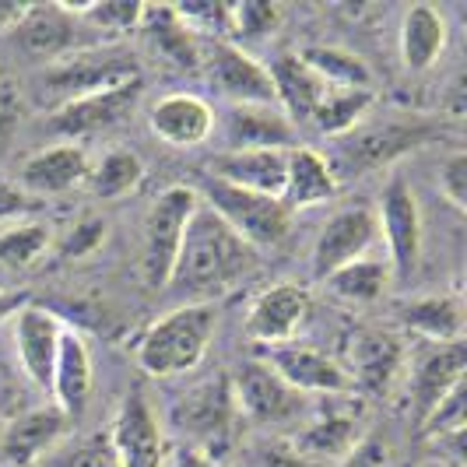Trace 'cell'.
Segmentation results:
<instances>
[{
  "mask_svg": "<svg viewBox=\"0 0 467 467\" xmlns=\"http://www.w3.org/2000/svg\"><path fill=\"white\" fill-rule=\"evenodd\" d=\"M257 250L201 201L187 222L169 285L187 299H218L257 271Z\"/></svg>",
  "mask_w": 467,
  "mask_h": 467,
  "instance_id": "cell-1",
  "label": "cell"
},
{
  "mask_svg": "<svg viewBox=\"0 0 467 467\" xmlns=\"http://www.w3.org/2000/svg\"><path fill=\"white\" fill-rule=\"evenodd\" d=\"M214 309L208 303L180 306L140 334L138 366L151 376H183L208 355Z\"/></svg>",
  "mask_w": 467,
  "mask_h": 467,
  "instance_id": "cell-2",
  "label": "cell"
},
{
  "mask_svg": "<svg viewBox=\"0 0 467 467\" xmlns=\"http://www.w3.org/2000/svg\"><path fill=\"white\" fill-rule=\"evenodd\" d=\"M130 81H140L138 60L127 49L102 43V47L78 49V53H67V57L47 64L43 78H39V92L60 109L67 102H78V99H88L99 92H113V88H123Z\"/></svg>",
  "mask_w": 467,
  "mask_h": 467,
  "instance_id": "cell-3",
  "label": "cell"
},
{
  "mask_svg": "<svg viewBox=\"0 0 467 467\" xmlns=\"http://www.w3.org/2000/svg\"><path fill=\"white\" fill-rule=\"evenodd\" d=\"M239 239H246L254 250H267L278 246L288 235L292 225V211L281 204V197H267V193H254V190L233 187L222 180L204 183V197H201Z\"/></svg>",
  "mask_w": 467,
  "mask_h": 467,
  "instance_id": "cell-4",
  "label": "cell"
},
{
  "mask_svg": "<svg viewBox=\"0 0 467 467\" xmlns=\"http://www.w3.org/2000/svg\"><path fill=\"white\" fill-rule=\"evenodd\" d=\"M201 204V193L190 187H169L159 193V201L144 214L140 233V275L151 288L169 285V275L180 257V243L187 233V222L193 208Z\"/></svg>",
  "mask_w": 467,
  "mask_h": 467,
  "instance_id": "cell-5",
  "label": "cell"
},
{
  "mask_svg": "<svg viewBox=\"0 0 467 467\" xmlns=\"http://www.w3.org/2000/svg\"><path fill=\"white\" fill-rule=\"evenodd\" d=\"M7 36L22 53L47 64L78 49L102 47V39L74 11V4H22V15L7 28Z\"/></svg>",
  "mask_w": 467,
  "mask_h": 467,
  "instance_id": "cell-6",
  "label": "cell"
},
{
  "mask_svg": "<svg viewBox=\"0 0 467 467\" xmlns=\"http://www.w3.org/2000/svg\"><path fill=\"white\" fill-rule=\"evenodd\" d=\"M239 408L233 398V383L225 376H214L197 383L183 398L172 404V421L180 432L193 440V450L214 457V450H225L235 432Z\"/></svg>",
  "mask_w": 467,
  "mask_h": 467,
  "instance_id": "cell-7",
  "label": "cell"
},
{
  "mask_svg": "<svg viewBox=\"0 0 467 467\" xmlns=\"http://www.w3.org/2000/svg\"><path fill=\"white\" fill-rule=\"evenodd\" d=\"M233 398L239 408V419H250L257 425H267V429L299 425L309 415V398L292 390L260 358H250L239 366V373L233 379Z\"/></svg>",
  "mask_w": 467,
  "mask_h": 467,
  "instance_id": "cell-8",
  "label": "cell"
},
{
  "mask_svg": "<svg viewBox=\"0 0 467 467\" xmlns=\"http://www.w3.org/2000/svg\"><path fill=\"white\" fill-rule=\"evenodd\" d=\"M260 362L271 369L275 376H281L292 390L299 394H324V398H348L355 394V383H351L348 369L320 348H309L299 341H285V345H271V348H260Z\"/></svg>",
  "mask_w": 467,
  "mask_h": 467,
  "instance_id": "cell-9",
  "label": "cell"
},
{
  "mask_svg": "<svg viewBox=\"0 0 467 467\" xmlns=\"http://www.w3.org/2000/svg\"><path fill=\"white\" fill-rule=\"evenodd\" d=\"M432 138V127L425 123H373V127H355L351 134L337 138V155H334V176L337 169L345 172H373L379 165H390L394 159L419 148L421 140Z\"/></svg>",
  "mask_w": 467,
  "mask_h": 467,
  "instance_id": "cell-10",
  "label": "cell"
},
{
  "mask_svg": "<svg viewBox=\"0 0 467 467\" xmlns=\"http://www.w3.org/2000/svg\"><path fill=\"white\" fill-rule=\"evenodd\" d=\"M376 225H383L387 235V260L394 278H411L421 260V211L415 193L404 176H390L379 193V214Z\"/></svg>",
  "mask_w": 467,
  "mask_h": 467,
  "instance_id": "cell-11",
  "label": "cell"
},
{
  "mask_svg": "<svg viewBox=\"0 0 467 467\" xmlns=\"http://www.w3.org/2000/svg\"><path fill=\"white\" fill-rule=\"evenodd\" d=\"M201 67L211 88L229 106H278L267 67L233 43H211L208 49H201Z\"/></svg>",
  "mask_w": 467,
  "mask_h": 467,
  "instance_id": "cell-12",
  "label": "cell"
},
{
  "mask_svg": "<svg viewBox=\"0 0 467 467\" xmlns=\"http://www.w3.org/2000/svg\"><path fill=\"white\" fill-rule=\"evenodd\" d=\"M362 440H366V425H362L358 408H334V411L306 419V425H299V432L288 440V446L309 464L330 467L345 464Z\"/></svg>",
  "mask_w": 467,
  "mask_h": 467,
  "instance_id": "cell-13",
  "label": "cell"
},
{
  "mask_svg": "<svg viewBox=\"0 0 467 467\" xmlns=\"http://www.w3.org/2000/svg\"><path fill=\"white\" fill-rule=\"evenodd\" d=\"M376 214L369 208H345L337 211L324 225V233L317 235L313 246V275L317 278H330L334 271L348 267L355 260L369 257V246L376 243Z\"/></svg>",
  "mask_w": 467,
  "mask_h": 467,
  "instance_id": "cell-14",
  "label": "cell"
},
{
  "mask_svg": "<svg viewBox=\"0 0 467 467\" xmlns=\"http://www.w3.org/2000/svg\"><path fill=\"white\" fill-rule=\"evenodd\" d=\"M60 334H64V324L53 313L39 309V306H22L11 317V341H15L18 366L28 376V383L39 387V390H47V394H49V379H53L57 348H60Z\"/></svg>",
  "mask_w": 467,
  "mask_h": 467,
  "instance_id": "cell-15",
  "label": "cell"
},
{
  "mask_svg": "<svg viewBox=\"0 0 467 467\" xmlns=\"http://www.w3.org/2000/svg\"><path fill=\"white\" fill-rule=\"evenodd\" d=\"M309 309H313V303H309V292L306 288H299V285H271L250 306L246 334L257 341L260 348L285 345L306 324Z\"/></svg>",
  "mask_w": 467,
  "mask_h": 467,
  "instance_id": "cell-16",
  "label": "cell"
},
{
  "mask_svg": "<svg viewBox=\"0 0 467 467\" xmlns=\"http://www.w3.org/2000/svg\"><path fill=\"white\" fill-rule=\"evenodd\" d=\"M464 366H467L464 341L429 345V348H421L415 355V369H411V408H415L419 425L429 419V411L446 394H453L464 383Z\"/></svg>",
  "mask_w": 467,
  "mask_h": 467,
  "instance_id": "cell-17",
  "label": "cell"
},
{
  "mask_svg": "<svg viewBox=\"0 0 467 467\" xmlns=\"http://www.w3.org/2000/svg\"><path fill=\"white\" fill-rule=\"evenodd\" d=\"M109 443L119 467H162V429L144 394H130L119 404Z\"/></svg>",
  "mask_w": 467,
  "mask_h": 467,
  "instance_id": "cell-18",
  "label": "cell"
},
{
  "mask_svg": "<svg viewBox=\"0 0 467 467\" xmlns=\"http://www.w3.org/2000/svg\"><path fill=\"white\" fill-rule=\"evenodd\" d=\"M88 172H92V162L85 155L81 144H53V148H43L36 155H28L22 162V172H18V183H22V193L28 197H53V193H67V190L88 183Z\"/></svg>",
  "mask_w": 467,
  "mask_h": 467,
  "instance_id": "cell-19",
  "label": "cell"
},
{
  "mask_svg": "<svg viewBox=\"0 0 467 467\" xmlns=\"http://www.w3.org/2000/svg\"><path fill=\"white\" fill-rule=\"evenodd\" d=\"M400 366H404V341L394 330H362L351 341V355L345 369H348L355 390L387 394L398 379Z\"/></svg>",
  "mask_w": 467,
  "mask_h": 467,
  "instance_id": "cell-20",
  "label": "cell"
},
{
  "mask_svg": "<svg viewBox=\"0 0 467 467\" xmlns=\"http://www.w3.org/2000/svg\"><path fill=\"white\" fill-rule=\"evenodd\" d=\"M225 151H292L296 148V123L278 106H229L225 109Z\"/></svg>",
  "mask_w": 467,
  "mask_h": 467,
  "instance_id": "cell-21",
  "label": "cell"
},
{
  "mask_svg": "<svg viewBox=\"0 0 467 467\" xmlns=\"http://www.w3.org/2000/svg\"><path fill=\"white\" fill-rule=\"evenodd\" d=\"M148 127H151L155 138L172 144V148H197L214 130V109H211L201 95L172 92V95H162L151 106Z\"/></svg>",
  "mask_w": 467,
  "mask_h": 467,
  "instance_id": "cell-22",
  "label": "cell"
},
{
  "mask_svg": "<svg viewBox=\"0 0 467 467\" xmlns=\"http://www.w3.org/2000/svg\"><path fill=\"white\" fill-rule=\"evenodd\" d=\"M70 419L53 404V408H32L18 419H11L0 432V461L15 467H28L39 461L49 446H57L67 432Z\"/></svg>",
  "mask_w": 467,
  "mask_h": 467,
  "instance_id": "cell-23",
  "label": "cell"
},
{
  "mask_svg": "<svg viewBox=\"0 0 467 467\" xmlns=\"http://www.w3.org/2000/svg\"><path fill=\"white\" fill-rule=\"evenodd\" d=\"M140 95V81H130L123 88H113V92H99L88 95V99H78V102H67L60 109H53V130L60 138H67L70 144L85 134H95V130H106L134 109Z\"/></svg>",
  "mask_w": 467,
  "mask_h": 467,
  "instance_id": "cell-24",
  "label": "cell"
},
{
  "mask_svg": "<svg viewBox=\"0 0 467 467\" xmlns=\"http://www.w3.org/2000/svg\"><path fill=\"white\" fill-rule=\"evenodd\" d=\"M271 85H275V99H278V109L285 117L292 119L296 127L299 123H309L320 99L327 92L330 85L317 74V70L306 64L299 53H281L271 60Z\"/></svg>",
  "mask_w": 467,
  "mask_h": 467,
  "instance_id": "cell-25",
  "label": "cell"
},
{
  "mask_svg": "<svg viewBox=\"0 0 467 467\" xmlns=\"http://www.w3.org/2000/svg\"><path fill=\"white\" fill-rule=\"evenodd\" d=\"M285 162H288V151L260 148V151H218L208 162V169L211 180L254 190V193H267V197H281Z\"/></svg>",
  "mask_w": 467,
  "mask_h": 467,
  "instance_id": "cell-26",
  "label": "cell"
},
{
  "mask_svg": "<svg viewBox=\"0 0 467 467\" xmlns=\"http://www.w3.org/2000/svg\"><path fill=\"white\" fill-rule=\"evenodd\" d=\"M92 379H95V366H92V351L85 345V337L78 330H67L60 334V348H57V362H53V379H49V394L57 400V408L64 415H78L85 404H88V394H92Z\"/></svg>",
  "mask_w": 467,
  "mask_h": 467,
  "instance_id": "cell-27",
  "label": "cell"
},
{
  "mask_svg": "<svg viewBox=\"0 0 467 467\" xmlns=\"http://www.w3.org/2000/svg\"><path fill=\"white\" fill-rule=\"evenodd\" d=\"M138 36L144 49L151 57H159L165 64L180 70H197L201 67V43L190 36L176 7H155V4H144L138 22Z\"/></svg>",
  "mask_w": 467,
  "mask_h": 467,
  "instance_id": "cell-28",
  "label": "cell"
},
{
  "mask_svg": "<svg viewBox=\"0 0 467 467\" xmlns=\"http://www.w3.org/2000/svg\"><path fill=\"white\" fill-rule=\"evenodd\" d=\"M334 193H337V176L327 159L313 148H292L288 162H285L281 204L288 211H306L330 201Z\"/></svg>",
  "mask_w": 467,
  "mask_h": 467,
  "instance_id": "cell-29",
  "label": "cell"
},
{
  "mask_svg": "<svg viewBox=\"0 0 467 467\" xmlns=\"http://www.w3.org/2000/svg\"><path fill=\"white\" fill-rule=\"evenodd\" d=\"M446 47V18L432 4H415L400 18V60L404 67L421 74L432 70Z\"/></svg>",
  "mask_w": 467,
  "mask_h": 467,
  "instance_id": "cell-30",
  "label": "cell"
},
{
  "mask_svg": "<svg viewBox=\"0 0 467 467\" xmlns=\"http://www.w3.org/2000/svg\"><path fill=\"white\" fill-rule=\"evenodd\" d=\"M400 320L429 337V345H453L464 337V303L457 296H415L400 306Z\"/></svg>",
  "mask_w": 467,
  "mask_h": 467,
  "instance_id": "cell-31",
  "label": "cell"
},
{
  "mask_svg": "<svg viewBox=\"0 0 467 467\" xmlns=\"http://www.w3.org/2000/svg\"><path fill=\"white\" fill-rule=\"evenodd\" d=\"M373 99V88H337V85H330L309 123L327 138H345L358 127V119L369 113Z\"/></svg>",
  "mask_w": 467,
  "mask_h": 467,
  "instance_id": "cell-32",
  "label": "cell"
},
{
  "mask_svg": "<svg viewBox=\"0 0 467 467\" xmlns=\"http://www.w3.org/2000/svg\"><path fill=\"white\" fill-rule=\"evenodd\" d=\"M144 183V162H140L134 151L127 148H113L106 151L99 165H92L88 172V187H92L95 197L102 201H117V197H127Z\"/></svg>",
  "mask_w": 467,
  "mask_h": 467,
  "instance_id": "cell-33",
  "label": "cell"
},
{
  "mask_svg": "<svg viewBox=\"0 0 467 467\" xmlns=\"http://www.w3.org/2000/svg\"><path fill=\"white\" fill-rule=\"evenodd\" d=\"M306 64L317 70L327 85H337V88H369L373 85V74L369 67L348 53V49H337V47H306L303 53Z\"/></svg>",
  "mask_w": 467,
  "mask_h": 467,
  "instance_id": "cell-34",
  "label": "cell"
},
{
  "mask_svg": "<svg viewBox=\"0 0 467 467\" xmlns=\"http://www.w3.org/2000/svg\"><path fill=\"white\" fill-rule=\"evenodd\" d=\"M74 11L81 15V22L88 25L102 43H113L119 36L138 32L144 4H134V0H102V4H74Z\"/></svg>",
  "mask_w": 467,
  "mask_h": 467,
  "instance_id": "cell-35",
  "label": "cell"
},
{
  "mask_svg": "<svg viewBox=\"0 0 467 467\" xmlns=\"http://www.w3.org/2000/svg\"><path fill=\"white\" fill-rule=\"evenodd\" d=\"M387 278H390V267H383L373 257H362L355 260V264H348V267H341V271H334L327 281L330 288L341 299H348V303H373V299L383 296Z\"/></svg>",
  "mask_w": 467,
  "mask_h": 467,
  "instance_id": "cell-36",
  "label": "cell"
},
{
  "mask_svg": "<svg viewBox=\"0 0 467 467\" xmlns=\"http://www.w3.org/2000/svg\"><path fill=\"white\" fill-rule=\"evenodd\" d=\"M49 250V229L43 222H18L11 229L0 233V264L4 267H15L25 271L32 264L47 257Z\"/></svg>",
  "mask_w": 467,
  "mask_h": 467,
  "instance_id": "cell-37",
  "label": "cell"
},
{
  "mask_svg": "<svg viewBox=\"0 0 467 467\" xmlns=\"http://www.w3.org/2000/svg\"><path fill=\"white\" fill-rule=\"evenodd\" d=\"M281 11L275 4H260V0H243V4H233V36H243V39H254V36H264L278 25Z\"/></svg>",
  "mask_w": 467,
  "mask_h": 467,
  "instance_id": "cell-38",
  "label": "cell"
},
{
  "mask_svg": "<svg viewBox=\"0 0 467 467\" xmlns=\"http://www.w3.org/2000/svg\"><path fill=\"white\" fill-rule=\"evenodd\" d=\"M106 233H109L106 218H95V214L81 218L67 233V239L60 243V257H67V260L88 257V254H95V250L106 243Z\"/></svg>",
  "mask_w": 467,
  "mask_h": 467,
  "instance_id": "cell-39",
  "label": "cell"
},
{
  "mask_svg": "<svg viewBox=\"0 0 467 467\" xmlns=\"http://www.w3.org/2000/svg\"><path fill=\"white\" fill-rule=\"evenodd\" d=\"M440 190H443V197L453 208L467 211V155L464 151H457V155L446 159V165L440 169Z\"/></svg>",
  "mask_w": 467,
  "mask_h": 467,
  "instance_id": "cell-40",
  "label": "cell"
},
{
  "mask_svg": "<svg viewBox=\"0 0 467 467\" xmlns=\"http://www.w3.org/2000/svg\"><path fill=\"white\" fill-rule=\"evenodd\" d=\"M18 123H22V95H18L11 78L0 74V148L11 140Z\"/></svg>",
  "mask_w": 467,
  "mask_h": 467,
  "instance_id": "cell-41",
  "label": "cell"
},
{
  "mask_svg": "<svg viewBox=\"0 0 467 467\" xmlns=\"http://www.w3.org/2000/svg\"><path fill=\"white\" fill-rule=\"evenodd\" d=\"M67 467H119V461L113 443H109V436H95V440L81 443L70 453Z\"/></svg>",
  "mask_w": 467,
  "mask_h": 467,
  "instance_id": "cell-42",
  "label": "cell"
},
{
  "mask_svg": "<svg viewBox=\"0 0 467 467\" xmlns=\"http://www.w3.org/2000/svg\"><path fill=\"white\" fill-rule=\"evenodd\" d=\"M250 467H317V464H309L306 457H299L288 443H264L254 450Z\"/></svg>",
  "mask_w": 467,
  "mask_h": 467,
  "instance_id": "cell-43",
  "label": "cell"
},
{
  "mask_svg": "<svg viewBox=\"0 0 467 467\" xmlns=\"http://www.w3.org/2000/svg\"><path fill=\"white\" fill-rule=\"evenodd\" d=\"M28 211H32V197H25L18 187H11L7 180H0V222L22 218Z\"/></svg>",
  "mask_w": 467,
  "mask_h": 467,
  "instance_id": "cell-44",
  "label": "cell"
},
{
  "mask_svg": "<svg viewBox=\"0 0 467 467\" xmlns=\"http://www.w3.org/2000/svg\"><path fill=\"white\" fill-rule=\"evenodd\" d=\"M345 467H387V446L362 440V443H358V450H355L348 461H345Z\"/></svg>",
  "mask_w": 467,
  "mask_h": 467,
  "instance_id": "cell-45",
  "label": "cell"
},
{
  "mask_svg": "<svg viewBox=\"0 0 467 467\" xmlns=\"http://www.w3.org/2000/svg\"><path fill=\"white\" fill-rule=\"evenodd\" d=\"M22 306H28L25 292H0V324H4V320H11Z\"/></svg>",
  "mask_w": 467,
  "mask_h": 467,
  "instance_id": "cell-46",
  "label": "cell"
},
{
  "mask_svg": "<svg viewBox=\"0 0 467 467\" xmlns=\"http://www.w3.org/2000/svg\"><path fill=\"white\" fill-rule=\"evenodd\" d=\"M180 467H222L214 457H208V453H201V450H180Z\"/></svg>",
  "mask_w": 467,
  "mask_h": 467,
  "instance_id": "cell-47",
  "label": "cell"
},
{
  "mask_svg": "<svg viewBox=\"0 0 467 467\" xmlns=\"http://www.w3.org/2000/svg\"><path fill=\"white\" fill-rule=\"evenodd\" d=\"M18 15H22V4H0V32H7Z\"/></svg>",
  "mask_w": 467,
  "mask_h": 467,
  "instance_id": "cell-48",
  "label": "cell"
},
{
  "mask_svg": "<svg viewBox=\"0 0 467 467\" xmlns=\"http://www.w3.org/2000/svg\"><path fill=\"white\" fill-rule=\"evenodd\" d=\"M425 467H443V464H425Z\"/></svg>",
  "mask_w": 467,
  "mask_h": 467,
  "instance_id": "cell-49",
  "label": "cell"
}]
</instances>
